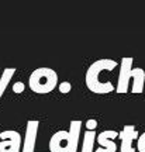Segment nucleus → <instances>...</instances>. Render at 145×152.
<instances>
[{
  "instance_id": "nucleus-13",
  "label": "nucleus",
  "mask_w": 145,
  "mask_h": 152,
  "mask_svg": "<svg viewBox=\"0 0 145 152\" xmlns=\"http://www.w3.org/2000/svg\"><path fill=\"white\" fill-rule=\"evenodd\" d=\"M70 89H72V85H70L69 82H62V83H59V92L61 93H69Z\"/></svg>"
},
{
  "instance_id": "nucleus-14",
  "label": "nucleus",
  "mask_w": 145,
  "mask_h": 152,
  "mask_svg": "<svg viewBox=\"0 0 145 152\" xmlns=\"http://www.w3.org/2000/svg\"><path fill=\"white\" fill-rule=\"evenodd\" d=\"M96 127H97V121H96V120H93V118L87 120V123H86L87 131H94V130H96Z\"/></svg>"
},
{
  "instance_id": "nucleus-12",
  "label": "nucleus",
  "mask_w": 145,
  "mask_h": 152,
  "mask_svg": "<svg viewBox=\"0 0 145 152\" xmlns=\"http://www.w3.org/2000/svg\"><path fill=\"white\" fill-rule=\"evenodd\" d=\"M138 152H145V132H142L138 138V145H137Z\"/></svg>"
},
{
  "instance_id": "nucleus-3",
  "label": "nucleus",
  "mask_w": 145,
  "mask_h": 152,
  "mask_svg": "<svg viewBox=\"0 0 145 152\" xmlns=\"http://www.w3.org/2000/svg\"><path fill=\"white\" fill-rule=\"evenodd\" d=\"M28 85L34 93H49L58 85V75L51 68H38L30 75Z\"/></svg>"
},
{
  "instance_id": "nucleus-15",
  "label": "nucleus",
  "mask_w": 145,
  "mask_h": 152,
  "mask_svg": "<svg viewBox=\"0 0 145 152\" xmlns=\"http://www.w3.org/2000/svg\"><path fill=\"white\" fill-rule=\"evenodd\" d=\"M23 90H24V83H21V82L14 83V86H13V92L14 93H21Z\"/></svg>"
},
{
  "instance_id": "nucleus-6",
  "label": "nucleus",
  "mask_w": 145,
  "mask_h": 152,
  "mask_svg": "<svg viewBox=\"0 0 145 152\" xmlns=\"http://www.w3.org/2000/svg\"><path fill=\"white\" fill-rule=\"evenodd\" d=\"M40 127V121L37 120H30L26 125V137L23 141L21 152H34L35 149V142H37V132Z\"/></svg>"
},
{
  "instance_id": "nucleus-9",
  "label": "nucleus",
  "mask_w": 145,
  "mask_h": 152,
  "mask_svg": "<svg viewBox=\"0 0 145 152\" xmlns=\"http://www.w3.org/2000/svg\"><path fill=\"white\" fill-rule=\"evenodd\" d=\"M81 131H82V121H79V120L70 121L69 131H68L69 132V142H70L69 152H78V144H79Z\"/></svg>"
},
{
  "instance_id": "nucleus-4",
  "label": "nucleus",
  "mask_w": 145,
  "mask_h": 152,
  "mask_svg": "<svg viewBox=\"0 0 145 152\" xmlns=\"http://www.w3.org/2000/svg\"><path fill=\"white\" fill-rule=\"evenodd\" d=\"M21 135L14 130L0 132V152H21Z\"/></svg>"
},
{
  "instance_id": "nucleus-11",
  "label": "nucleus",
  "mask_w": 145,
  "mask_h": 152,
  "mask_svg": "<svg viewBox=\"0 0 145 152\" xmlns=\"http://www.w3.org/2000/svg\"><path fill=\"white\" fill-rule=\"evenodd\" d=\"M97 140L96 131H86L83 135V144H82V152H93V145Z\"/></svg>"
},
{
  "instance_id": "nucleus-10",
  "label": "nucleus",
  "mask_w": 145,
  "mask_h": 152,
  "mask_svg": "<svg viewBox=\"0 0 145 152\" xmlns=\"http://www.w3.org/2000/svg\"><path fill=\"white\" fill-rule=\"evenodd\" d=\"M16 73V69L14 68H6L3 71V75H0V99L3 96V93L6 92V87L9 86L11 77Z\"/></svg>"
},
{
  "instance_id": "nucleus-1",
  "label": "nucleus",
  "mask_w": 145,
  "mask_h": 152,
  "mask_svg": "<svg viewBox=\"0 0 145 152\" xmlns=\"http://www.w3.org/2000/svg\"><path fill=\"white\" fill-rule=\"evenodd\" d=\"M133 62H134V59L131 56H124L123 59H121V64H120V75H118L117 87H116V92L120 93V94L127 93L131 79L134 80L131 92L142 93L145 90L144 89L145 72L142 68H133Z\"/></svg>"
},
{
  "instance_id": "nucleus-5",
  "label": "nucleus",
  "mask_w": 145,
  "mask_h": 152,
  "mask_svg": "<svg viewBox=\"0 0 145 152\" xmlns=\"http://www.w3.org/2000/svg\"><path fill=\"white\" fill-rule=\"evenodd\" d=\"M118 138L121 141L120 145V152H135V148L133 147V142L138 140L140 135L135 131L134 125H124L123 131L118 134Z\"/></svg>"
},
{
  "instance_id": "nucleus-2",
  "label": "nucleus",
  "mask_w": 145,
  "mask_h": 152,
  "mask_svg": "<svg viewBox=\"0 0 145 152\" xmlns=\"http://www.w3.org/2000/svg\"><path fill=\"white\" fill-rule=\"evenodd\" d=\"M116 66H117V62L113 59H108V58L94 61L86 71L85 82H86L87 89L93 93H97V94L113 92L116 89L114 85L111 82H100V73L103 71H113V69H116Z\"/></svg>"
},
{
  "instance_id": "nucleus-7",
  "label": "nucleus",
  "mask_w": 145,
  "mask_h": 152,
  "mask_svg": "<svg viewBox=\"0 0 145 152\" xmlns=\"http://www.w3.org/2000/svg\"><path fill=\"white\" fill-rule=\"evenodd\" d=\"M118 137L117 131L113 130H107L103 131L97 135V144L100 145V148H97L94 152H117V145L114 140Z\"/></svg>"
},
{
  "instance_id": "nucleus-8",
  "label": "nucleus",
  "mask_w": 145,
  "mask_h": 152,
  "mask_svg": "<svg viewBox=\"0 0 145 152\" xmlns=\"http://www.w3.org/2000/svg\"><path fill=\"white\" fill-rule=\"evenodd\" d=\"M69 132L64 130H59L55 132L49 140V152H69Z\"/></svg>"
}]
</instances>
